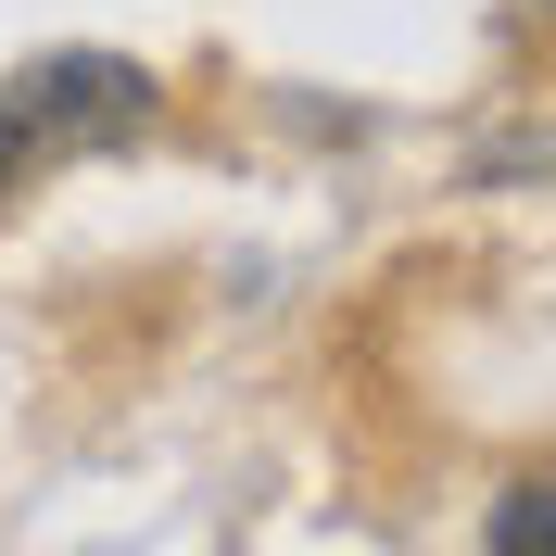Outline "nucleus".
I'll return each instance as SVG.
<instances>
[{
    "instance_id": "2",
    "label": "nucleus",
    "mask_w": 556,
    "mask_h": 556,
    "mask_svg": "<svg viewBox=\"0 0 556 556\" xmlns=\"http://www.w3.org/2000/svg\"><path fill=\"white\" fill-rule=\"evenodd\" d=\"M481 544H493V556H556V481H519V493L481 519Z\"/></svg>"
},
{
    "instance_id": "1",
    "label": "nucleus",
    "mask_w": 556,
    "mask_h": 556,
    "mask_svg": "<svg viewBox=\"0 0 556 556\" xmlns=\"http://www.w3.org/2000/svg\"><path fill=\"white\" fill-rule=\"evenodd\" d=\"M0 102L26 114V139L38 152H114V139H139L152 127V64H127V51H38Z\"/></svg>"
},
{
    "instance_id": "3",
    "label": "nucleus",
    "mask_w": 556,
    "mask_h": 556,
    "mask_svg": "<svg viewBox=\"0 0 556 556\" xmlns=\"http://www.w3.org/2000/svg\"><path fill=\"white\" fill-rule=\"evenodd\" d=\"M26 152H38V139H26V114L0 102V203H13V177H26Z\"/></svg>"
}]
</instances>
